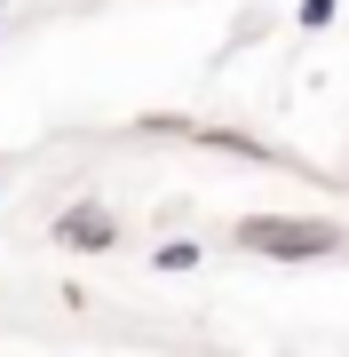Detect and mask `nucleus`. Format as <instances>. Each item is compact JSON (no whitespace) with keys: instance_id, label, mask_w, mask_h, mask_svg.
<instances>
[{"instance_id":"f257e3e1","label":"nucleus","mask_w":349,"mask_h":357,"mask_svg":"<svg viewBox=\"0 0 349 357\" xmlns=\"http://www.w3.org/2000/svg\"><path fill=\"white\" fill-rule=\"evenodd\" d=\"M231 246H246L262 262H318V255L341 246V222L334 215H238Z\"/></svg>"},{"instance_id":"7ed1b4c3","label":"nucleus","mask_w":349,"mask_h":357,"mask_svg":"<svg viewBox=\"0 0 349 357\" xmlns=\"http://www.w3.org/2000/svg\"><path fill=\"white\" fill-rule=\"evenodd\" d=\"M334 16H341V0H302V8H294V24H302V32H325Z\"/></svg>"},{"instance_id":"20e7f679","label":"nucleus","mask_w":349,"mask_h":357,"mask_svg":"<svg viewBox=\"0 0 349 357\" xmlns=\"http://www.w3.org/2000/svg\"><path fill=\"white\" fill-rule=\"evenodd\" d=\"M151 262H159V270H199V246H191V238H167Z\"/></svg>"},{"instance_id":"f03ea898","label":"nucleus","mask_w":349,"mask_h":357,"mask_svg":"<svg viewBox=\"0 0 349 357\" xmlns=\"http://www.w3.org/2000/svg\"><path fill=\"white\" fill-rule=\"evenodd\" d=\"M56 246H72V255H104V246H119V215L104 199H79L56 215Z\"/></svg>"}]
</instances>
